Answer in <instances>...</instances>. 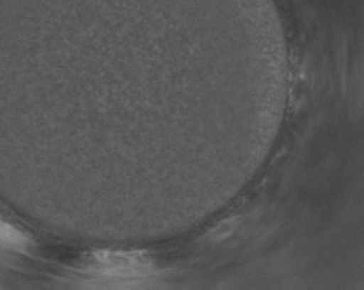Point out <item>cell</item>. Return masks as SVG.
Listing matches in <instances>:
<instances>
[{"label":"cell","mask_w":364,"mask_h":290,"mask_svg":"<svg viewBox=\"0 0 364 290\" xmlns=\"http://www.w3.org/2000/svg\"><path fill=\"white\" fill-rule=\"evenodd\" d=\"M31 245V237L18 226L0 215V247L9 250H25Z\"/></svg>","instance_id":"obj_1"}]
</instances>
